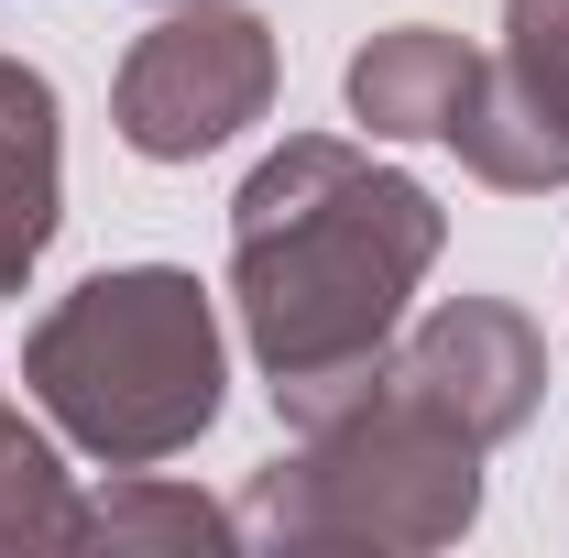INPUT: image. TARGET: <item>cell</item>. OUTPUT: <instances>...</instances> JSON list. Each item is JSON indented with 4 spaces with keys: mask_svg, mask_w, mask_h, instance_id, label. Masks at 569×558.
<instances>
[{
    "mask_svg": "<svg viewBox=\"0 0 569 558\" xmlns=\"http://www.w3.org/2000/svg\"><path fill=\"white\" fill-rule=\"evenodd\" d=\"M449 219L417 176L372 165L361 142L307 132L274 142L230 198V307L263 361V395L284 427L340 417L383 383L406 296L427 285Z\"/></svg>",
    "mask_w": 569,
    "mask_h": 558,
    "instance_id": "1",
    "label": "cell"
},
{
    "mask_svg": "<svg viewBox=\"0 0 569 558\" xmlns=\"http://www.w3.org/2000/svg\"><path fill=\"white\" fill-rule=\"evenodd\" d=\"M219 307L176 263H110L56 296L22 340V395L99 471H153L219 427Z\"/></svg>",
    "mask_w": 569,
    "mask_h": 558,
    "instance_id": "2",
    "label": "cell"
},
{
    "mask_svg": "<svg viewBox=\"0 0 569 558\" xmlns=\"http://www.w3.org/2000/svg\"><path fill=\"white\" fill-rule=\"evenodd\" d=\"M230 515L263 548H449L482 515V438H460L383 361V383L296 427V460L252 471Z\"/></svg>",
    "mask_w": 569,
    "mask_h": 558,
    "instance_id": "3",
    "label": "cell"
},
{
    "mask_svg": "<svg viewBox=\"0 0 569 558\" xmlns=\"http://www.w3.org/2000/svg\"><path fill=\"white\" fill-rule=\"evenodd\" d=\"M274 77H284L274 22H252L230 0H164V22L110 77V121L142 165H198L274 110Z\"/></svg>",
    "mask_w": 569,
    "mask_h": 558,
    "instance_id": "4",
    "label": "cell"
},
{
    "mask_svg": "<svg viewBox=\"0 0 569 558\" xmlns=\"http://www.w3.org/2000/svg\"><path fill=\"white\" fill-rule=\"evenodd\" d=\"M449 142L503 198L569 187V0H503V44L471 67Z\"/></svg>",
    "mask_w": 569,
    "mask_h": 558,
    "instance_id": "5",
    "label": "cell"
},
{
    "mask_svg": "<svg viewBox=\"0 0 569 558\" xmlns=\"http://www.w3.org/2000/svg\"><path fill=\"white\" fill-rule=\"evenodd\" d=\"M395 383L427 395L460 438L503 449L515 427L537 417V395H548V340L503 296H449V307H427L417 329H395Z\"/></svg>",
    "mask_w": 569,
    "mask_h": 558,
    "instance_id": "6",
    "label": "cell"
},
{
    "mask_svg": "<svg viewBox=\"0 0 569 558\" xmlns=\"http://www.w3.org/2000/svg\"><path fill=\"white\" fill-rule=\"evenodd\" d=\"M471 44L438 33V22H395L351 56V121L372 142H449L460 99H471Z\"/></svg>",
    "mask_w": 569,
    "mask_h": 558,
    "instance_id": "7",
    "label": "cell"
},
{
    "mask_svg": "<svg viewBox=\"0 0 569 558\" xmlns=\"http://www.w3.org/2000/svg\"><path fill=\"white\" fill-rule=\"evenodd\" d=\"M67 219V153H56V88L0 56V296L44 263Z\"/></svg>",
    "mask_w": 569,
    "mask_h": 558,
    "instance_id": "8",
    "label": "cell"
},
{
    "mask_svg": "<svg viewBox=\"0 0 569 558\" xmlns=\"http://www.w3.org/2000/svg\"><path fill=\"white\" fill-rule=\"evenodd\" d=\"M77 548H241V515L187 492V482H164V471H121L110 492H88Z\"/></svg>",
    "mask_w": 569,
    "mask_h": 558,
    "instance_id": "9",
    "label": "cell"
},
{
    "mask_svg": "<svg viewBox=\"0 0 569 558\" xmlns=\"http://www.w3.org/2000/svg\"><path fill=\"white\" fill-rule=\"evenodd\" d=\"M77 526H88V504H77L56 438L0 395V558H22V548H77Z\"/></svg>",
    "mask_w": 569,
    "mask_h": 558,
    "instance_id": "10",
    "label": "cell"
}]
</instances>
